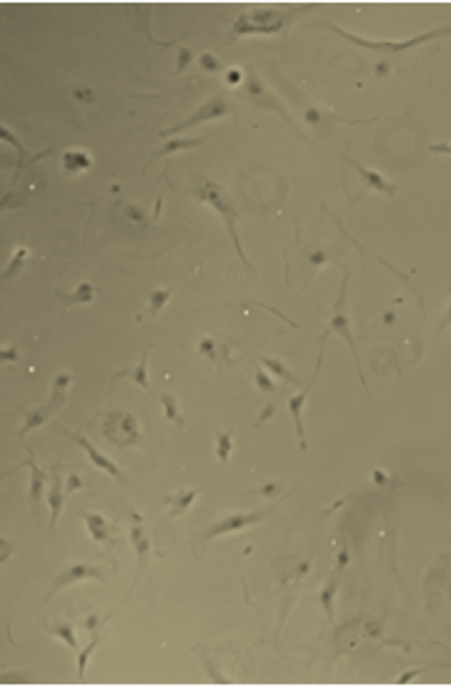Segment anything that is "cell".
Here are the masks:
<instances>
[{"label": "cell", "mask_w": 451, "mask_h": 687, "mask_svg": "<svg viewBox=\"0 0 451 687\" xmlns=\"http://www.w3.org/2000/svg\"><path fill=\"white\" fill-rule=\"evenodd\" d=\"M431 153H444V155H451V143H431L429 146Z\"/></svg>", "instance_id": "cell-44"}, {"label": "cell", "mask_w": 451, "mask_h": 687, "mask_svg": "<svg viewBox=\"0 0 451 687\" xmlns=\"http://www.w3.org/2000/svg\"><path fill=\"white\" fill-rule=\"evenodd\" d=\"M231 454H233V432L221 429V432H216V457H218V464H228Z\"/></svg>", "instance_id": "cell-25"}, {"label": "cell", "mask_w": 451, "mask_h": 687, "mask_svg": "<svg viewBox=\"0 0 451 687\" xmlns=\"http://www.w3.org/2000/svg\"><path fill=\"white\" fill-rule=\"evenodd\" d=\"M199 63H201V68H204V71H211V73H216V71H221V68H223V63H221L213 53H201Z\"/></svg>", "instance_id": "cell-35"}, {"label": "cell", "mask_w": 451, "mask_h": 687, "mask_svg": "<svg viewBox=\"0 0 451 687\" xmlns=\"http://www.w3.org/2000/svg\"><path fill=\"white\" fill-rule=\"evenodd\" d=\"M426 670H429V667H416V670H406V672H402V675L397 677V685H409V682H414L418 675H424Z\"/></svg>", "instance_id": "cell-37"}, {"label": "cell", "mask_w": 451, "mask_h": 687, "mask_svg": "<svg viewBox=\"0 0 451 687\" xmlns=\"http://www.w3.org/2000/svg\"><path fill=\"white\" fill-rule=\"evenodd\" d=\"M158 401H160V406H163V414H165V419L168 421H173L176 427H186V419H183V414H181V409H178V399L173 397V394H158Z\"/></svg>", "instance_id": "cell-24"}, {"label": "cell", "mask_w": 451, "mask_h": 687, "mask_svg": "<svg viewBox=\"0 0 451 687\" xmlns=\"http://www.w3.org/2000/svg\"><path fill=\"white\" fill-rule=\"evenodd\" d=\"M451 327V288H449V309H446V314H444V319H441V324H439V331H446V329Z\"/></svg>", "instance_id": "cell-43"}, {"label": "cell", "mask_w": 451, "mask_h": 687, "mask_svg": "<svg viewBox=\"0 0 451 687\" xmlns=\"http://www.w3.org/2000/svg\"><path fill=\"white\" fill-rule=\"evenodd\" d=\"M66 479H61V464H55L50 471V489H48V507H50V527L55 529L58 517H61L63 502H66Z\"/></svg>", "instance_id": "cell-15"}, {"label": "cell", "mask_w": 451, "mask_h": 687, "mask_svg": "<svg viewBox=\"0 0 451 687\" xmlns=\"http://www.w3.org/2000/svg\"><path fill=\"white\" fill-rule=\"evenodd\" d=\"M66 489H68V494H73V492H78V489H83V479H81V474H68L66 477Z\"/></svg>", "instance_id": "cell-41"}, {"label": "cell", "mask_w": 451, "mask_h": 687, "mask_svg": "<svg viewBox=\"0 0 451 687\" xmlns=\"http://www.w3.org/2000/svg\"><path fill=\"white\" fill-rule=\"evenodd\" d=\"M28 246H18L16 249V256H13L11 261H8V266H6V271H3V278H8V276H16L18 271H20L23 266H25V259H28Z\"/></svg>", "instance_id": "cell-31"}, {"label": "cell", "mask_w": 451, "mask_h": 687, "mask_svg": "<svg viewBox=\"0 0 451 687\" xmlns=\"http://www.w3.org/2000/svg\"><path fill=\"white\" fill-rule=\"evenodd\" d=\"M201 489H204V484L173 494V497L168 499V515H171V517H183L186 512H191V507L196 505V499H199Z\"/></svg>", "instance_id": "cell-21"}, {"label": "cell", "mask_w": 451, "mask_h": 687, "mask_svg": "<svg viewBox=\"0 0 451 687\" xmlns=\"http://www.w3.org/2000/svg\"><path fill=\"white\" fill-rule=\"evenodd\" d=\"M206 139H171L168 143H163V148L158 151V153H153V158H163V155H173L178 153V151H191V148H199V146H204Z\"/></svg>", "instance_id": "cell-23"}, {"label": "cell", "mask_w": 451, "mask_h": 687, "mask_svg": "<svg viewBox=\"0 0 451 687\" xmlns=\"http://www.w3.org/2000/svg\"><path fill=\"white\" fill-rule=\"evenodd\" d=\"M371 479H374L379 487H391V484H394V479H391L389 474H384V469H379V466L371 469Z\"/></svg>", "instance_id": "cell-40"}, {"label": "cell", "mask_w": 451, "mask_h": 687, "mask_svg": "<svg viewBox=\"0 0 451 687\" xmlns=\"http://www.w3.org/2000/svg\"><path fill=\"white\" fill-rule=\"evenodd\" d=\"M336 589H339V585H336L334 580H329V582H326V587L321 589V594H319V602H321V607H324L329 625H334V599H336Z\"/></svg>", "instance_id": "cell-30"}, {"label": "cell", "mask_w": 451, "mask_h": 687, "mask_svg": "<svg viewBox=\"0 0 451 687\" xmlns=\"http://www.w3.org/2000/svg\"><path fill=\"white\" fill-rule=\"evenodd\" d=\"M321 361H324V349L319 351V364H316V369H314V377H311V382L303 387V392H298V394H293V397H288V411H291V416H293V424H296V432H298V444H301V449L306 452L308 449V444H306V429H303V406H306V401H308V394H311V389H314V384H316V379H319V372H321Z\"/></svg>", "instance_id": "cell-12"}, {"label": "cell", "mask_w": 451, "mask_h": 687, "mask_svg": "<svg viewBox=\"0 0 451 687\" xmlns=\"http://www.w3.org/2000/svg\"><path fill=\"white\" fill-rule=\"evenodd\" d=\"M394 322H397V314H394V311H386V314H384V324H389V327H391Z\"/></svg>", "instance_id": "cell-48"}, {"label": "cell", "mask_w": 451, "mask_h": 687, "mask_svg": "<svg viewBox=\"0 0 451 687\" xmlns=\"http://www.w3.org/2000/svg\"><path fill=\"white\" fill-rule=\"evenodd\" d=\"M63 434H66V437L71 439V442H76L78 447H81L83 452L88 454L90 464H95L100 471H105V474H110V477H113V479H121V482H123V471H121V466H118L116 462L110 459V457H105L103 452H100V449L95 447V444L90 442L88 437H83L81 432H63Z\"/></svg>", "instance_id": "cell-13"}, {"label": "cell", "mask_w": 451, "mask_h": 687, "mask_svg": "<svg viewBox=\"0 0 451 687\" xmlns=\"http://www.w3.org/2000/svg\"><path fill=\"white\" fill-rule=\"evenodd\" d=\"M326 28L334 30V33H339L344 40H348V43L353 45H361V48H369V50H379V53H404V50L414 48V45H421V43H429V40H436L441 38V35H449L451 33V25H444V28H434L429 30V33H421V35H414V38H406V40H374V38H363V35H356V33H348V30L339 28L336 23H324Z\"/></svg>", "instance_id": "cell-3"}, {"label": "cell", "mask_w": 451, "mask_h": 687, "mask_svg": "<svg viewBox=\"0 0 451 687\" xmlns=\"http://www.w3.org/2000/svg\"><path fill=\"white\" fill-rule=\"evenodd\" d=\"M348 562H351V552H348V544L344 542L341 549H339V554H336V570H344Z\"/></svg>", "instance_id": "cell-39"}, {"label": "cell", "mask_w": 451, "mask_h": 687, "mask_svg": "<svg viewBox=\"0 0 451 687\" xmlns=\"http://www.w3.org/2000/svg\"><path fill=\"white\" fill-rule=\"evenodd\" d=\"M346 283H348V271L344 269V281H341V288H339V299H336V304H334V314L329 316V327H326V331L319 336V341H326V336H331V334L344 336V341H346L353 351L361 384H366V379H363V374H361V359H358L356 339H353V331H351V319H348V314H346Z\"/></svg>", "instance_id": "cell-5"}, {"label": "cell", "mask_w": 451, "mask_h": 687, "mask_svg": "<svg viewBox=\"0 0 451 687\" xmlns=\"http://www.w3.org/2000/svg\"><path fill=\"white\" fill-rule=\"evenodd\" d=\"M81 517L95 544H108L113 539V527H110V522L103 515H98V512H83Z\"/></svg>", "instance_id": "cell-17"}, {"label": "cell", "mask_w": 451, "mask_h": 687, "mask_svg": "<svg viewBox=\"0 0 451 687\" xmlns=\"http://www.w3.org/2000/svg\"><path fill=\"white\" fill-rule=\"evenodd\" d=\"M151 349H153V344H148L146 346V351L141 354V361L133 366H123V369H118V372H113V382H118V379H131L133 384H138V387L144 389V392L151 394V384H148V356H151Z\"/></svg>", "instance_id": "cell-16"}, {"label": "cell", "mask_w": 451, "mask_h": 687, "mask_svg": "<svg viewBox=\"0 0 451 687\" xmlns=\"http://www.w3.org/2000/svg\"><path fill=\"white\" fill-rule=\"evenodd\" d=\"M61 301H66V306H90L98 296V288L90 281H81L71 294H55Z\"/></svg>", "instance_id": "cell-22"}, {"label": "cell", "mask_w": 451, "mask_h": 687, "mask_svg": "<svg viewBox=\"0 0 451 687\" xmlns=\"http://www.w3.org/2000/svg\"><path fill=\"white\" fill-rule=\"evenodd\" d=\"M281 489V484L279 482H271V484H266V487H261L259 492L256 494H264V497H271V494H276Z\"/></svg>", "instance_id": "cell-46"}, {"label": "cell", "mask_w": 451, "mask_h": 687, "mask_svg": "<svg viewBox=\"0 0 451 687\" xmlns=\"http://www.w3.org/2000/svg\"><path fill=\"white\" fill-rule=\"evenodd\" d=\"M353 163V168L358 171V176L363 178V183L369 186V189H374V191H381L384 196H397V186L391 181H386L384 176H381L379 171H374V168H366V166H361L358 161H351Z\"/></svg>", "instance_id": "cell-20"}, {"label": "cell", "mask_w": 451, "mask_h": 687, "mask_svg": "<svg viewBox=\"0 0 451 687\" xmlns=\"http://www.w3.org/2000/svg\"><path fill=\"white\" fill-rule=\"evenodd\" d=\"M61 163H63V171L71 173V176H78V173L90 171V166H93V155H90L88 151L71 148L63 153Z\"/></svg>", "instance_id": "cell-19"}, {"label": "cell", "mask_w": 451, "mask_h": 687, "mask_svg": "<svg viewBox=\"0 0 451 687\" xmlns=\"http://www.w3.org/2000/svg\"><path fill=\"white\" fill-rule=\"evenodd\" d=\"M226 83H228V86L243 83V71H241V68H231V71L226 73Z\"/></svg>", "instance_id": "cell-42"}, {"label": "cell", "mask_w": 451, "mask_h": 687, "mask_svg": "<svg viewBox=\"0 0 451 687\" xmlns=\"http://www.w3.org/2000/svg\"><path fill=\"white\" fill-rule=\"evenodd\" d=\"M103 437L108 439L110 444L116 447H136L138 439H141V427H138V419L131 414V411L123 409H113L108 416L103 419Z\"/></svg>", "instance_id": "cell-7"}, {"label": "cell", "mask_w": 451, "mask_h": 687, "mask_svg": "<svg viewBox=\"0 0 451 687\" xmlns=\"http://www.w3.org/2000/svg\"><path fill=\"white\" fill-rule=\"evenodd\" d=\"M28 466H30V507H33V510H38L40 497H43L45 479L50 477V471L40 469L38 462H35V457H33V452H30V449H28Z\"/></svg>", "instance_id": "cell-18"}, {"label": "cell", "mask_w": 451, "mask_h": 687, "mask_svg": "<svg viewBox=\"0 0 451 687\" xmlns=\"http://www.w3.org/2000/svg\"><path fill=\"white\" fill-rule=\"evenodd\" d=\"M199 351L204 356H209V359H216V341L211 336H204V339H201V344H199Z\"/></svg>", "instance_id": "cell-38"}, {"label": "cell", "mask_w": 451, "mask_h": 687, "mask_svg": "<svg viewBox=\"0 0 451 687\" xmlns=\"http://www.w3.org/2000/svg\"><path fill=\"white\" fill-rule=\"evenodd\" d=\"M231 113V105L226 103V98L223 95H211L206 103H201V108L196 113H191L188 118H183L178 126H173V128H168V131H160V136H176V134H181V131H186V128H193V126H199V123H206V121H216V118H223V116H228Z\"/></svg>", "instance_id": "cell-10"}, {"label": "cell", "mask_w": 451, "mask_h": 687, "mask_svg": "<svg viewBox=\"0 0 451 687\" xmlns=\"http://www.w3.org/2000/svg\"><path fill=\"white\" fill-rule=\"evenodd\" d=\"M316 6H296V8H248L233 20L231 38L241 35H276L291 25L298 16L314 11Z\"/></svg>", "instance_id": "cell-1"}, {"label": "cell", "mask_w": 451, "mask_h": 687, "mask_svg": "<svg viewBox=\"0 0 451 687\" xmlns=\"http://www.w3.org/2000/svg\"><path fill=\"white\" fill-rule=\"evenodd\" d=\"M243 86H246V93H248V98H251V103H256L259 108H266V111L279 113L286 126H293V121H291V116L286 113V108H283V105H281V100L271 93L269 86L261 81L259 73H256V68H246V71H243Z\"/></svg>", "instance_id": "cell-9"}, {"label": "cell", "mask_w": 451, "mask_h": 687, "mask_svg": "<svg viewBox=\"0 0 451 687\" xmlns=\"http://www.w3.org/2000/svg\"><path fill=\"white\" fill-rule=\"evenodd\" d=\"M253 379H256V387H259L264 394H274L276 392V382L271 379V374L266 372V366H256Z\"/></svg>", "instance_id": "cell-32"}, {"label": "cell", "mask_w": 451, "mask_h": 687, "mask_svg": "<svg viewBox=\"0 0 451 687\" xmlns=\"http://www.w3.org/2000/svg\"><path fill=\"white\" fill-rule=\"evenodd\" d=\"M71 95L78 100V103H90V100L95 98V93L88 88V86H76V88L71 90Z\"/></svg>", "instance_id": "cell-36"}, {"label": "cell", "mask_w": 451, "mask_h": 687, "mask_svg": "<svg viewBox=\"0 0 451 687\" xmlns=\"http://www.w3.org/2000/svg\"><path fill=\"white\" fill-rule=\"evenodd\" d=\"M131 544L133 549H136V562H138V570H136V582L141 580V575H144L146 565H148V557L151 552H153V544H151V534L146 532L144 522H141V517L133 515V527H131Z\"/></svg>", "instance_id": "cell-14"}, {"label": "cell", "mask_w": 451, "mask_h": 687, "mask_svg": "<svg viewBox=\"0 0 451 687\" xmlns=\"http://www.w3.org/2000/svg\"><path fill=\"white\" fill-rule=\"evenodd\" d=\"M171 296H173V288H168V286H153L148 291V311H151V316H156L158 314L160 309H163L168 301H171Z\"/></svg>", "instance_id": "cell-27"}, {"label": "cell", "mask_w": 451, "mask_h": 687, "mask_svg": "<svg viewBox=\"0 0 451 687\" xmlns=\"http://www.w3.org/2000/svg\"><path fill=\"white\" fill-rule=\"evenodd\" d=\"M329 261H331V254H329V251H326V249H314V251H311V254H308V264H311V266H314V269L326 266Z\"/></svg>", "instance_id": "cell-34"}, {"label": "cell", "mask_w": 451, "mask_h": 687, "mask_svg": "<svg viewBox=\"0 0 451 687\" xmlns=\"http://www.w3.org/2000/svg\"><path fill=\"white\" fill-rule=\"evenodd\" d=\"M193 196L201 201V204L211 206L213 211H218L221 218H223V226L226 231H228V236H231V244L233 249H236L238 259L243 261V266H251L246 259V254H243V246H241V236H238V213H236V206H233L231 196H228V191L221 186V183L211 181V178H204V181H199L196 186H193Z\"/></svg>", "instance_id": "cell-2"}, {"label": "cell", "mask_w": 451, "mask_h": 687, "mask_svg": "<svg viewBox=\"0 0 451 687\" xmlns=\"http://www.w3.org/2000/svg\"><path fill=\"white\" fill-rule=\"evenodd\" d=\"M100 645V635L98 630H93V638H90L88 647H83L81 654H78V680H86V670H88V662H90V654L95 652V647Z\"/></svg>", "instance_id": "cell-29"}, {"label": "cell", "mask_w": 451, "mask_h": 687, "mask_svg": "<svg viewBox=\"0 0 451 687\" xmlns=\"http://www.w3.org/2000/svg\"><path fill=\"white\" fill-rule=\"evenodd\" d=\"M191 61H193V53H191V48H183V45H181V48H178V58H176V71H173L171 76L176 78V76H178V73H181V71H186V68H188V63H191Z\"/></svg>", "instance_id": "cell-33"}, {"label": "cell", "mask_w": 451, "mask_h": 687, "mask_svg": "<svg viewBox=\"0 0 451 687\" xmlns=\"http://www.w3.org/2000/svg\"><path fill=\"white\" fill-rule=\"evenodd\" d=\"M449 599H451V582H449Z\"/></svg>", "instance_id": "cell-49"}, {"label": "cell", "mask_w": 451, "mask_h": 687, "mask_svg": "<svg viewBox=\"0 0 451 687\" xmlns=\"http://www.w3.org/2000/svg\"><path fill=\"white\" fill-rule=\"evenodd\" d=\"M86 580H98V582H105V572L100 570V567H95V565H86V562H73V565H68L66 570L61 572V575L55 577V585L50 587L48 597H55V594L61 592V589L73 587V585H78V582H86Z\"/></svg>", "instance_id": "cell-11"}, {"label": "cell", "mask_w": 451, "mask_h": 687, "mask_svg": "<svg viewBox=\"0 0 451 687\" xmlns=\"http://www.w3.org/2000/svg\"><path fill=\"white\" fill-rule=\"evenodd\" d=\"M279 76V73H276ZM279 83H281V88L286 90L288 95H293V98L298 100V108H301V113H303V121L308 123V126H314V128H331V123H369V121H353V118H344V116H339V113H334V111H326V108H321V105H316V100H311L308 98L306 93H303L298 86H293L291 81H286L283 76H279Z\"/></svg>", "instance_id": "cell-4"}, {"label": "cell", "mask_w": 451, "mask_h": 687, "mask_svg": "<svg viewBox=\"0 0 451 687\" xmlns=\"http://www.w3.org/2000/svg\"><path fill=\"white\" fill-rule=\"evenodd\" d=\"M73 384V374H58L53 382V394H50V399L45 401L43 406H38V409L28 411L25 414V424L20 427V437H25L28 432H33V429L43 427L45 421L50 419V416L55 414L58 409H63V404H66L68 399V387Z\"/></svg>", "instance_id": "cell-6"}, {"label": "cell", "mask_w": 451, "mask_h": 687, "mask_svg": "<svg viewBox=\"0 0 451 687\" xmlns=\"http://www.w3.org/2000/svg\"><path fill=\"white\" fill-rule=\"evenodd\" d=\"M276 505H279V502H276ZM276 505H269V507H264V510L238 512V515L223 517V519H218L213 527H209V529H206L204 537L206 539H216V537H223V534H236V532H243V529H248V527L261 524V522H264L266 517H269L271 512L276 510Z\"/></svg>", "instance_id": "cell-8"}, {"label": "cell", "mask_w": 451, "mask_h": 687, "mask_svg": "<svg viewBox=\"0 0 451 687\" xmlns=\"http://www.w3.org/2000/svg\"><path fill=\"white\" fill-rule=\"evenodd\" d=\"M48 632H50V635H55V638H61L71 650H78L76 627H73L71 622H53V625L48 627Z\"/></svg>", "instance_id": "cell-28"}, {"label": "cell", "mask_w": 451, "mask_h": 687, "mask_svg": "<svg viewBox=\"0 0 451 687\" xmlns=\"http://www.w3.org/2000/svg\"><path fill=\"white\" fill-rule=\"evenodd\" d=\"M0 359H3V361H8V359H11V361H16V359H18V351H16V346H11V349H8V346H6V349L0 351Z\"/></svg>", "instance_id": "cell-47"}, {"label": "cell", "mask_w": 451, "mask_h": 687, "mask_svg": "<svg viewBox=\"0 0 451 687\" xmlns=\"http://www.w3.org/2000/svg\"><path fill=\"white\" fill-rule=\"evenodd\" d=\"M389 71H391V63H386V61L376 63V68H374L376 78H386V76H389Z\"/></svg>", "instance_id": "cell-45"}, {"label": "cell", "mask_w": 451, "mask_h": 687, "mask_svg": "<svg viewBox=\"0 0 451 687\" xmlns=\"http://www.w3.org/2000/svg\"><path fill=\"white\" fill-rule=\"evenodd\" d=\"M261 364H264L271 374H276V377H279V379H283V382L301 384V377H298V374H293L291 369H288V366L283 364V361H281V359H276V356H266V359L261 361Z\"/></svg>", "instance_id": "cell-26"}]
</instances>
